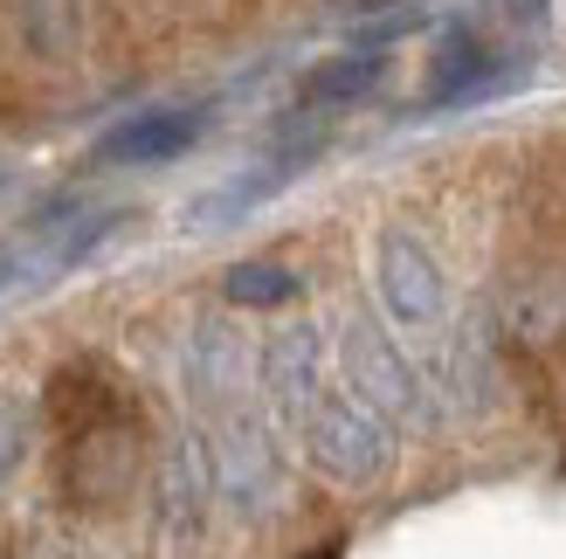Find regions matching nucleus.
Wrapping results in <instances>:
<instances>
[{
	"label": "nucleus",
	"instance_id": "nucleus-2",
	"mask_svg": "<svg viewBox=\"0 0 566 559\" xmlns=\"http://www.w3.org/2000/svg\"><path fill=\"white\" fill-rule=\"evenodd\" d=\"M201 125H208V110H193V104L138 110V118H125L118 131H104L97 159H104V166H153V159H174V152H187L193 138H201Z\"/></svg>",
	"mask_w": 566,
	"mask_h": 559
},
{
	"label": "nucleus",
	"instance_id": "nucleus-1",
	"mask_svg": "<svg viewBox=\"0 0 566 559\" xmlns=\"http://www.w3.org/2000/svg\"><path fill=\"white\" fill-rule=\"evenodd\" d=\"M49 408L70 435H104V429L125 422V387L111 380L104 359H70V367L49 380Z\"/></svg>",
	"mask_w": 566,
	"mask_h": 559
},
{
	"label": "nucleus",
	"instance_id": "nucleus-4",
	"mask_svg": "<svg viewBox=\"0 0 566 559\" xmlns=\"http://www.w3.org/2000/svg\"><path fill=\"white\" fill-rule=\"evenodd\" d=\"M229 297L270 312V304H291L297 297V276L283 270V263H242V270H229Z\"/></svg>",
	"mask_w": 566,
	"mask_h": 559
},
{
	"label": "nucleus",
	"instance_id": "nucleus-3",
	"mask_svg": "<svg viewBox=\"0 0 566 559\" xmlns=\"http://www.w3.org/2000/svg\"><path fill=\"white\" fill-rule=\"evenodd\" d=\"M380 83V55H338V63H318L304 76V104H338V97H359Z\"/></svg>",
	"mask_w": 566,
	"mask_h": 559
}]
</instances>
